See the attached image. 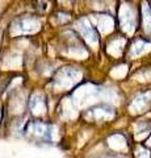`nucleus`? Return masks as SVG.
I'll use <instances>...</instances> for the list:
<instances>
[{
	"label": "nucleus",
	"instance_id": "1",
	"mask_svg": "<svg viewBox=\"0 0 151 158\" xmlns=\"http://www.w3.org/2000/svg\"><path fill=\"white\" fill-rule=\"evenodd\" d=\"M40 29V21L34 17H21L17 19L12 25V32L14 34H26V33H34Z\"/></svg>",
	"mask_w": 151,
	"mask_h": 158
},
{
	"label": "nucleus",
	"instance_id": "2",
	"mask_svg": "<svg viewBox=\"0 0 151 158\" xmlns=\"http://www.w3.org/2000/svg\"><path fill=\"white\" fill-rule=\"evenodd\" d=\"M79 78H80V73L77 70L72 67H66L58 73L55 78V85L63 88H69L79 82Z\"/></svg>",
	"mask_w": 151,
	"mask_h": 158
},
{
	"label": "nucleus",
	"instance_id": "3",
	"mask_svg": "<svg viewBox=\"0 0 151 158\" xmlns=\"http://www.w3.org/2000/svg\"><path fill=\"white\" fill-rule=\"evenodd\" d=\"M53 125H47V124H42L40 121L36 123H30L26 127V132L29 135L36 136L37 138L43 141H51L53 138Z\"/></svg>",
	"mask_w": 151,
	"mask_h": 158
},
{
	"label": "nucleus",
	"instance_id": "4",
	"mask_svg": "<svg viewBox=\"0 0 151 158\" xmlns=\"http://www.w3.org/2000/svg\"><path fill=\"white\" fill-rule=\"evenodd\" d=\"M77 29H79V32L84 40H87L89 44H97L99 41V34H97L96 29L93 28V25L88 21L87 19H80L79 21L76 24Z\"/></svg>",
	"mask_w": 151,
	"mask_h": 158
},
{
	"label": "nucleus",
	"instance_id": "5",
	"mask_svg": "<svg viewBox=\"0 0 151 158\" xmlns=\"http://www.w3.org/2000/svg\"><path fill=\"white\" fill-rule=\"evenodd\" d=\"M29 107L33 113L36 115H40V113H43L46 111V104H45V100L42 99V96H40L38 94L33 95L32 99L29 100Z\"/></svg>",
	"mask_w": 151,
	"mask_h": 158
}]
</instances>
